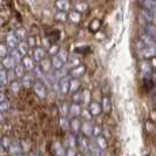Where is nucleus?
I'll return each mask as SVG.
<instances>
[{
    "label": "nucleus",
    "instance_id": "1",
    "mask_svg": "<svg viewBox=\"0 0 156 156\" xmlns=\"http://www.w3.org/2000/svg\"><path fill=\"white\" fill-rule=\"evenodd\" d=\"M32 88H33L34 93H35V95H37L39 99L44 100V99L47 98V87L40 79H35V80H34V82H33V85H32Z\"/></svg>",
    "mask_w": 156,
    "mask_h": 156
},
{
    "label": "nucleus",
    "instance_id": "2",
    "mask_svg": "<svg viewBox=\"0 0 156 156\" xmlns=\"http://www.w3.org/2000/svg\"><path fill=\"white\" fill-rule=\"evenodd\" d=\"M86 72H87V67L85 65L80 63L78 66H75L74 68L68 70V76L73 79H80L86 74Z\"/></svg>",
    "mask_w": 156,
    "mask_h": 156
},
{
    "label": "nucleus",
    "instance_id": "3",
    "mask_svg": "<svg viewBox=\"0 0 156 156\" xmlns=\"http://www.w3.org/2000/svg\"><path fill=\"white\" fill-rule=\"evenodd\" d=\"M93 127H94V123L92 121H85V120H82L81 127H80V133L82 134L83 136L88 137V139H92V136H93Z\"/></svg>",
    "mask_w": 156,
    "mask_h": 156
},
{
    "label": "nucleus",
    "instance_id": "4",
    "mask_svg": "<svg viewBox=\"0 0 156 156\" xmlns=\"http://www.w3.org/2000/svg\"><path fill=\"white\" fill-rule=\"evenodd\" d=\"M101 109H102V113L103 114H106V115H109L110 113H112V99H110L109 95H103L102 96V100H101Z\"/></svg>",
    "mask_w": 156,
    "mask_h": 156
},
{
    "label": "nucleus",
    "instance_id": "5",
    "mask_svg": "<svg viewBox=\"0 0 156 156\" xmlns=\"http://www.w3.org/2000/svg\"><path fill=\"white\" fill-rule=\"evenodd\" d=\"M88 142L89 139L83 136L81 133L76 134V146L79 147V149L82 151V153H86L88 151Z\"/></svg>",
    "mask_w": 156,
    "mask_h": 156
},
{
    "label": "nucleus",
    "instance_id": "6",
    "mask_svg": "<svg viewBox=\"0 0 156 156\" xmlns=\"http://www.w3.org/2000/svg\"><path fill=\"white\" fill-rule=\"evenodd\" d=\"M46 56H47V52L44 47L37 46L33 48V56H32V58H33V60H34L35 63L40 62V61H41L44 58H46Z\"/></svg>",
    "mask_w": 156,
    "mask_h": 156
},
{
    "label": "nucleus",
    "instance_id": "7",
    "mask_svg": "<svg viewBox=\"0 0 156 156\" xmlns=\"http://www.w3.org/2000/svg\"><path fill=\"white\" fill-rule=\"evenodd\" d=\"M38 67H39V69L44 73V74H49V73H52V62H51V58H44L40 62H38Z\"/></svg>",
    "mask_w": 156,
    "mask_h": 156
},
{
    "label": "nucleus",
    "instance_id": "8",
    "mask_svg": "<svg viewBox=\"0 0 156 156\" xmlns=\"http://www.w3.org/2000/svg\"><path fill=\"white\" fill-rule=\"evenodd\" d=\"M87 109L89 110V113L92 114V116H93V117L99 116V115L102 113L101 105H100L99 102H96V101H90V102H89V103H88V106H87Z\"/></svg>",
    "mask_w": 156,
    "mask_h": 156
},
{
    "label": "nucleus",
    "instance_id": "9",
    "mask_svg": "<svg viewBox=\"0 0 156 156\" xmlns=\"http://www.w3.org/2000/svg\"><path fill=\"white\" fill-rule=\"evenodd\" d=\"M34 80H35V78H34V75H32L31 72H28V73L26 72V73H25V75L20 79V82H21L23 88L30 89V88H32V85H33Z\"/></svg>",
    "mask_w": 156,
    "mask_h": 156
},
{
    "label": "nucleus",
    "instance_id": "10",
    "mask_svg": "<svg viewBox=\"0 0 156 156\" xmlns=\"http://www.w3.org/2000/svg\"><path fill=\"white\" fill-rule=\"evenodd\" d=\"M0 63H1V67L6 70H12L13 69V67L16 65V61L13 60V58H12L9 54L6 55V56L2 58V59H0Z\"/></svg>",
    "mask_w": 156,
    "mask_h": 156
},
{
    "label": "nucleus",
    "instance_id": "11",
    "mask_svg": "<svg viewBox=\"0 0 156 156\" xmlns=\"http://www.w3.org/2000/svg\"><path fill=\"white\" fill-rule=\"evenodd\" d=\"M20 63L23 65V67L25 68L26 72H32V70L34 69V67H35V62H34L33 58H32V56H28V55L23 56Z\"/></svg>",
    "mask_w": 156,
    "mask_h": 156
},
{
    "label": "nucleus",
    "instance_id": "12",
    "mask_svg": "<svg viewBox=\"0 0 156 156\" xmlns=\"http://www.w3.org/2000/svg\"><path fill=\"white\" fill-rule=\"evenodd\" d=\"M54 6L56 11H63V12H69L72 8V4L69 0H55Z\"/></svg>",
    "mask_w": 156,
    "mask_h": 156
},
{
    "label": "nucleus",
    "instance_id": "13",
    "mask_svg": "<svg viewBox=\"0 0 156 156\" xmlns=\"http://www.w3.org/2000/svg\"><path fill=\"white\" fill-rule=\"evenodd\" d=\"M69 76L68 75H66V76H63L61 78L60 80H58V82H59V92L61 94H67L68 93V87H69Z\"/></svg>",
    "mask_w": 156,
    "mask_h": 156
},
{
    "label": "nucleus",
    "instance_id": "14",
    "mask_svg": "<svg viewBox=\"0 0 156 156\" xmlns=\"http://www.w3.org/2000/svg\"><path fill=\"white\" fill-rule=\"evenodd\" d=\"M74 11L79 12L80 14H86L87 12L89 11V5L86 1H82V0H79L74 4Z\"/></svg>",
    "mask_w": 156,
    "mask_h": 156
},
{
    "label": "nucleus",
    "instance_id": "15",
    "mask_svg": "<svg viewBox=\"0 0 156 156\" xmlns=\"http://www.w3.org/2000/svg\"><path fill=\"white\" fill-rule=\"evenodd\" d=\"M140 54L144 59H151L155 56V46H143L141 48Z\"/></svg>",
    "mask_w": 156,
    "mask_h": 156
},
{
    "label": "nucleus",
    "instance_id": "16",
    "mask_svg": "<svg viewBox=\"0 0 156 156\" xmlns=\"http://www.w3.org/2000/svg\"><path fill=\"white\" fill-rule=\"evenodd\" d=\"M18 42H19V40H18V38L16 37L14 32H11V33H8L7 35H6V38H5V44L7 45L9 49H13V48H16V45H18Z\"/></svg>",
    "mask_w": 156,
    "mask_h": 156
},
{
    "label": "nucleus",
    "instance_id": "17",
    "mask_svg": "<svg viewBox=\"0 0 156 156\" xmlns=\"http://www.w3.org/2000/svg\"><path fill=\"white\" fill-rule=\"evenodd\" d=\"M81 109H82L81 103L73 102L72 105H69V107H68V115L70 117H79L80 116V113H81Z\"/></svg>",
    "mask_w": 156,
    "mask_h": 156
},
{
    "label": "nucleus",
    "instance_id": "18",
    "mask_svg": "<svg viewBox=\"0 0 156 156\" xmlns=\"http://www.w3.org/2000/svg\"><path fill=\"white\" fill-rule=\"evenodd\" d=\"M80 127H81V120L79 117H70L69 120V130H72L73 134L80 133Z\"/></svg>",
    "mask_w": 156,
    "mask_h": 156
},
{
    "label": "nucleus",
    "instance_id": "19",
    "mask_svg": "<svg viewBox=\"0 0 156 156\" xmlns=\"http://www.w3.org/2000/svg\"><path fill=\"white\" fill-rule=\"evenodd\" d=\"M93 141H94V143H95L100 149H102L103 151L108 148V141H107V139H106L102 134L98 135V136H95Z\"/></svg>",
    "mask_w": 156,
    "mask_h": 156
},
{
    "label": "nucleus",
    "instance_id": "20",
    "mask_svg": "<svg viewBox=\"0 0 156 156\" xmlns=\"http://www.w3.org/2000/svg\"><path fill=\"white\" fill-rule=\"evenodd\" d=\"M8 83H9V90H11V93L13 94V95H18V94H20V92H21V88H23L20 80L14 79V80L9 81Z\"/></svg>",
    "mask_w": 156,
    "mask_h": 156
},
{
    "label": "nucleus",
    "instance_id": "21",
    "mask_svg": "<svg viewBox=\"0 0 156 156\" xmlns=\"http://www.w3.org/2000/svg\"><path fill=\"white\" fill-rule=\"evenodd\" d=\"M67 16H68V21H70L74 25H78L82 20V14H80L79 12L74 11V9H70L69 12H67Z\"/></svg>",
    "mask_w": 156,
    "mask_h": 156
},
{
    "label": "nucleus",
    "instance_id": "22",
    "mask_svg": "<svg viewBox=\"0 0 156 156\" xmlns=\"http://www.w3.org/2000/svg\"><path fill=\"white\" fill-rule=\"evenodd\" d=\"M81 89V81L80 79H69V87H68V93L74 94Z\"/></svg>",
    "mask_w": 156,
    "mask_h": 156
},
{
    "label": "nucleus",
    "instance_id": "23",
    "mask_svg": "<svg viewBox=\"0 0 156 156\" xmlns=\"http://www.w3.org/2000/svg\"><path fill=\"white\" fill-rule=\"evenodd\" d=\"M88 151L93 156H105L103 150L99 148V147L94 143V141H89V142H88Z\"/></svg>",
    "mask_w": 156,
    "mask_h": 156
},
{
    "label": "nucleus",
    "instance_id": "24",
    "mask_svg": "<svg viewBox=\"0 0 156 156\" xmlns=\"http://www.w3.org/2000/svg\"><path fill=\"white\" fill-rule=\"evenodd\" d=\"M7 151L9 155L16 156V155H18V154H20V153H23V149H21V146H20L19 142H12L11 146L8 147Z\"/></svg>",
    "mask_w": 156,
    "mask_h": 156
},
{
    "label": "nucleus",
    "instance_id": "25",
    "mask_svg": "<svg viewBox=\"0 0 156 156\" xmlns=\"http://www.w3.org/2000/svg\"><path fill=\"white\" fill-rule=\"evenodd\" d=\"M12 72H13L14 78L18 79V80H20V79L25 75V73H26V70H25V68L23 67V65H21V63H16V66L13 67Z\"/></svg>",
    "mask_w": 156,
    "mask_h": 156
},
{
    "label": "nucleus",
    "instance_id": "26",
    "mask_svg": "<svg viewBox=\"0 0 156 156\" xmlns=\"http://www.w3.org/2000/svg\"><path fill=\"white\" fill-rule=\"evenodd\" d=\"M16 48L18 49V52H19V53H20L21 55H23V56H25V55H28V52H30V47H28L27 42H26L25 40H23V41H19Z\"/></svg>",
    "mask_w": 156,
    "mask_h": 156
},
{
    "label": "nucleus",
    "instance_id": "27",
    "mask_svg": "<svg viewBox=\"0 0 156 156\" xmlns=\"http://www.w3.org/2000/svg\"><path fill=\"white\" fill-rule=\"evenodd\" d=\"M141 16L146 20L147 23H155V16H154V12H150L147 9H142L141 11Z\"/></svg>",
    "mask_w": 156,
    "mask_h": 156
},
{
    "label": "nucleus",
    "instance_id": "28",
    "mask_svg": "<svg viewBox=\"0 0 156 156\" xmlns=\"http://www.w3.org/2000/svg\"><path fill=\"white\" fill-rule=\"evenodd\" d=\"M54 20L58 23H65L68 21V16H67V12H63V11H56L54 13Z\"/></svg>",
    "mask_w": 156,
    "mask_h": 156
},
{
    "label": "nucleus",
    "instance_id": "29",
    "mask_svg": "<svg viewBox=\"0 0 156 156\" xmlns=\"http://www.w3.org/2000/svg\"><path fill=\"white\" fill-rule=\"evenodd\" d=\"M92 101V93L89 89H83L81 90V103L85 105V106H88V103Z\"/></svg>",
    "mask_w": 156,
    "mask_h": 156
},
{
    "label": "nucleus",
    "instance_id": "30",
    "mask_svg": "<svg viewBox=\"0 0 156 156\" xmlns=\"http://www.w3.org/2000/svg\"><path fill=\"white\" fill-rule=\"evenodd\" d=\"M65 144H66L68 148H75V147H76V135L73 133L68 134V135L66 136Z\"/></svg>",
    "mask_w": 156,
    "mask_h": 156
},
{
    "label": "nucleus",
    "instance_id": "31",
    "mask_svg": "<svg viewBox=\"0 0 156 156\" xmlns=\"http://www.w3.org/2000/svg\"><path fill=\"white\" fill-rule=\"evenodd\" d=\"M78 65H80V59H79L78 56H69L67 62L65 63V67L69 70L72 68H74L75 66H78Z\"/></svg>",
    "mask_w": 156,
    "mask_h": 156
},
{
    "label": "nucleus",
    "instance_id": "32",
    "mask_svg": "<svg viewBox=\"0 0 156 156\" xmlns=\"http://www.w3.org/2000/svg\"><path fill=\"white\" fill-rule=\"evenodd\" d=\"M141 42L143 46H155V38L150 37L148 34H143L141 37Z\"/></svg>",
    "mask_w": 156,
    "mask_h": 156
},
{
    "label": "nucleus",
    "instance_id": "33",
    "mask_svg": "<svg viewBox=\"0 0 156 156\" xmlns=\"http://www.w3.org/2000/svg\"><path fill=\"white\" fill-rule=\"evenodd\" d=\"M51 62H52V68H53V70L60 69V68H62L63 66H65L62 61H61L56 55L51 56Z\"/></svg>",
    "mask_w": 156,
    "mask_h": 156
},
{
    "label": "nucleus",
    "instance_id": "34",
    "mask_svg": "<svg viewBox=\"0 0 156 156\" xmlns=\"http://www.w3.org/2000/svg\"><path fill=\"white\" fill-rule=\"evenodd\" d=\"M56 56L61 60L63 62V65L67 62V60H68V58H69V54H68V52H67V49H65V48H60L59 49V52H58V54Z\"/></svg>",
    "mask_w": 156,
    "mask_h": 156
},
{
    "label": "nucleus",
    "instance_id": "35",
    "mask_svg": "<svg viewBox=\"0 0 156 156\" xmlns=\"http://www.w3.org/2000/svg\"><path fill=\"white\" fill-rule=\"evenodd\" d=\"M54 78L56 79V80H60L61 78H63V76H66V75H68V69L63 66L62 68H60V69H56L54 70Z\"/></svg>",
    "mask_w": 156,
    "mask_h": 156
},
{
    "label": "nucleus",
    "instance_id": "36",
    "mask_svg": "<svg viewBox=\"0 0 156 156\" xmlns=\"http://www.w3.org/2000/svg\"><path fill=\"white\" fill-rule=\"evenodd\" d=\"M59 49H60V47L58 44H51L48 48H47V54L49 55V56H54V55L58 54V52H59Z\"/></svg>",
    "mask_w": 156,
    "mask_h": 156
},
{
    "label": "nucleus",
    "instance_id": "37",
    "mask_svg": "<svg viewBox=\"0 0 156 156\" xmlns=\"http://www.w3.org/2000/svg\"><path fill=\"white\" fill-rule=\"evenodd\" d=\"M53 149H54V153L58 156H65V151H66V149H65V147H63L61 143L55 142L54 146H53Z\"/></svg>",
    "mask_w": 156,
    "mask_h": 156
},
{
    "label": "nucleus",
    "instance_id": "38",
    "mask_svg": "<svg viewBox=\"0 0 156 156\" xmlns=\"http://www.w3.org/2000/svg\"><path fill=\"white\" fill-rule=\"evenodd\" d=\"M144 9L150 11V12H155V0H144L142 2Z\"/></svg>",
    "mask_w": 156,
    "mask_h": 156
},
{
    "label": "nucleus",
    "instance_id": "39",
    "mask_svg": "<svg viewBox=\"0 0 156 156\" xmlns=\"http://www.w3.org/2000/svg\"><path fill=\"white\" fill-rule=\"evenodd\" d=\"M14 34H16V37L18 38L19 41L26 40V38H27V32H26L25 28H16V31L14 32Z\"/></svg>",
    "mask_w": 156,
    "mask_h": 156
},
{
    "label": "nucleus",
    "instance_id": "40",
    "mask_svg": "<svg viewBox=\"0 0 156 156\" xmlns=\"http://www.w3.org/2000/svg\"><path fill=\"white\" fill-rule=\"evenodd\" d=\"M9 55L13 58V60L16 61V63H20L21 59H23V55L20 54L19 52H18V49H16V48H13V49H11V51H9Z\"/></svg>",
    "mask_w": 156,
    "mask_h": 156
},
{
    "label": "nucleus",
    "instance_id": "41",
    "mask_svg": "<svg viewBox=\"0 0 156 156\" xmlns=\"http://www.w3.org/2000/svg\"><path fill=\"white\" fill-rule=\"evenodd\" d=\"M9 48L8 46L5 44V42H0V59H2V58H5L6 55L9 54Z\"/></svg>",
    "mask_w": 156,
    "mask_h": 156
},
{
    "label": "nucleus",
    "instance_id": "42",
    "mask_svg": "<svg viewBox=\"0 0 156 156\" xmlns=\"http://www.w3.org/2000/svg\"><path fill=\"white\" fill-rule=\"evenodd\" d=\"M80 116L82 120H85V121H92L93 120V116H92V114L89 113V110L86 108H82L81 109V113H80Z\"/></svg>",
    "mask_w": 156,
    "mask_h": 156
},
{
    "label": "nucleus",
    "instance_id": "43",
    "mask_svg": "<svg viewBox=\"0 0 156 156\" xmlns=\"http://www.w3.org/2000/svg\"><path fill=\"white\" fill-rule=\"evenodd\" d=\"M0 82H2L5 86L9 82V80H8V72L6 69H4V68L0 69Z\"/></svg>",
    "mask_w": 156,
    "mask_h": 156
},
{
    "label": "nucleus",
    "instance_id": "44",
    "mask_svg": "<svg viewBox=\"0 0 156 156\" xmlns=\"http://www.w3.org/2000/svg\"><path fill=\"white\" fill-rule=\"evenodd\" d=\"M60 126L63 130H69V119H68V116L60 117Z\"/></svg>",
    "mask_w": 156,
    "mask_h": 156
},
{
    "label": "nucleus",
    "instance_id": "45",
    "mask_svg": "<svg viewBox=\"0 0 156 156\" xmlns=\"http://www.w3.org/2000/svg\"><path fill=\"white\" fill-rule=\"evenodd\" d=\"M25 41L27 42V45H28L30 48L37 47V37H34V35H27V38H26Z\"/></svg>",
    "mask_w": 156,
    "mask_h": 156
},
{
    "label": "nucleus",
    "instance_id": "46",
    "mask_svg": "<svg viewBox=\"0 0 156 156\" xmlns=\"http://www.w3.org/2000/svg\"><path fill=\"white\" fill-rule=\"evenodd\" d=\"M11 143H12V140H11L8 136H1V139H0V144L6 149V150H7L8 147L11 146Z\"/></svg>",
    "mask_w": 156,
    "mask_h": 156
},
{
    "label": "nucleus",
    "instance_id": "47",
    "mask_svg": "<svg viewBox=\"0 0 156 156\" xmlns=\"http://www.w3.org/2000/svg\"><path fill=\"white\" fill-rule=\"evenodd\" d=\"M146 34L155 38V26H154V23H147L146 25Z\"/></svg>",
    "mask_w": 156,
    "mask_h": 156
},
{
    "label": "nucleus",
    "instance_id": "48",
    "mask_svg": "<svg viewBox=\"0 0 156 156\" xmlns=\"http://www.w3.org/2000/svg\"><path fill=\"white\" fill-rule=\"evenodd\" d=\"M68 107H69V105L66 103V102H63L62 105H61V107H60V114H61V116H67L68 115Z\"/></svg>",
    "mask_w": 156,
    "mask_h": 156
},
{
    "label": "nucleus",
    "instance_id": "49",
    "mask_svg": "<svg viewBox=\"0 0 156 156\" xmlns=\"http://www.w3.org/2000/svg\"><path fill=\"white\" fill-rule=\"evenodd\" d=\"M9 107H11V105H9V102L7 100H4V101L0 102V112L1 113H4V112H7L9 109Z\"/></svg>",
    "mask_w": 156,
    "mask_h": 156
},
{
    "label": "nucleus",
    "instance_id": "50",
    "mask_svg": "<svg viewBox=\"0 0 156 156\" xmlns=\"http://www.w3.org/2000/svg\"><path fill=\"white\" fill-rule=\"evenodd\" d=\"M100 134H102L101 126L94 125V127H93V136H92V137H95V136H98V135H100Z\"/></svg>",
    "mask_w": 156,
    "mask_h": 156
},
{
    "label": "nucleus",
    "instance_id": "51",
    "mask_svg": "<svg viewBox=\"0 0 156 156\" xmlns=\"http://www.w3.org/2000/svg\"><path fill=\"white\" fill-rule=\"evenodd\" d=\"M73 95V102H75V103H81V89L76 92V93L72 94Z\"/></svg>",
    "mask_w": 156,
    "mask_h": 156
},
{
    "label": "nucleus",
    "instance_id": "52",
    "mask_svg": "<svg viewBox=\"0 0 156 156\" xmlns=\"http://www.w3.org/2000/svg\"><path fill=\"white\" fill-rule=\"evenodd\" d=\"M90 31H93V32H96L99 28H100V21L99 20H94L93 23H90Z\"/></svg>",
    "mask_w": 156,
    "mask_h": 156
},
{
    "label": "nucleus",
    "instance_id": "53",
    "mask_svg": "<svg viewBox=\"0 0 156 156\" xmlns=\"http://www.w3.org/2000/svg\"><path fill=\"white\" fill-rule=\"evenodd\" d=\"M65 156H76V151L74 148H67L65 151Z\"/></svg>",
    "mask_w": 156,
    "mask_h": 156
},
{
    "label": "nucleus",
    "instance_id": "54",
    "mask_svg": "<svg viewBox=\"0 0 156 156\" xmlns=\"http://www.w3.org/2000/svg\"><path fill=\"white\" fill-rule=\"evenodd\" d=\"M6 155H7V150L0 144V156H6Z\"/></svg>",
    "mask_w": 156,
    "mask_h": 156
},
{
    "label": "nucleus",
    "instance_id": "55",
    "mask_svg": "<svg viewBox=\"0 0 156 156\" xmlns=\"http://www.w3.org/2000/svg\"><path fill=\"white\" fill-rule=\"evenodd\" d=\"M42 44H44L45 48H48V46L51 45V42H49V41H48L47 39H44V40H42Z\"/></svg>",
    "mask_w": 156,
    "mask_h": 156
},
{
    "label": "nucleus",
    "instance_id": "56",
    "mask_svg": "<svg viewBox=\"0 0 156 156\" xmlns=\"http://www.w3.org/2000/svg\"><path fill=\"white\" fill-rule=\"evenodd\" d=\"M4 100H6V95L4 92H0V102L4 101Z\"/></svg>",
    "mask_w": 156,
    "mask_h": 156
},
{
    "label": "nucleus",
    "instance_id": "57",
    "mask_svg": "<svg viewBox=\"0 0 156 156\" xmlns=\"http://www.w3.org/2000/svg\"><path fill=\"white\" fill-rule=\"evenodd\" d=\"M4 122H5V116H4V114L0 112V125L4 123Z\"/></svg>",
    "mask_w": 156,
    "mask_h": 156
},
{
    "label": "nucleus",
    "instance_id": "58",
    "mask_svg": "<svg viewBox=\"0 0 156 156\" xmlns=\"http://www.w3.org/2000/svg\"><path fill=\"white\" fill-rule=\"evenodd\" d=\"M5 90V85L2 82H0V92H4Z\"/></svg>",
    "mask_w": 156,
    "mask_h": 156
},
{
    "label": "nucleus",
    "instance_id": "59",
    "mask_svg": "<svg viewBox=\"0 0 156 156\" xmlns=\"http://www.w3.org/2000/svg\"><path fill=\"white\" fill-rule=\"evenodd\" d=\"M16 156H27L26 154H23V153H20V154H18V155H16Z\"/></svg>",
    "mask_w": 156,
    "mask_h": 156
},
{
    "label": "nucleus",
    "instance_id": "60",
    "mask_svg": "<svg viewBox=\"0 0 156 156\" xmlns=\"http://www.w3.org/2000/svg\"><path fill=\"white\" fill-rule=\"evenodd\" d=\"M76 156H85L83 154H81V153H76Z\"/></svg>",
    "mask_w": 156,
    "mask_h": 156
},
{
    "label": "nucleus",
    "instance_id": "61",
    "mask_svg": "<svg viewBox=\"0 0 156 156\" xmlns=\"http://www.w3.org/2000/svg\"><path fill=\"white\" fill-rule=\"evenodd\" d=\"M27 156H37V155H35V154H33V153H31V154H28Z\"/></svg>",
    "mask_w": 156,
    "mask_h": 156
},
{
    "label": "nucleus",
    "instance_id": "62",
    "mask_svg": "<svg viewBox=\"0 0 156 156\" xmlns=\"http://www.w3.org/2000/svg\"><path fill=\"white\" fill-rule=\"evenodd\" d=\"M82 1H86V2H88V1H90V0H82Z\"/></svg>",
    "mask_w": 156,
    "mask_h": 156
},
{
    "label": "nucleus",
    "instance_id": "63",
    "mask_svg": "<svg viewBox=\"0 0 156 156\" xmlns=\"http://www.w3.org/2000/svg\"><path fill=\"white\" fill-rule=\"evenodd\" d=\"M0 139H1V134H0Z\"/></svg>",
    "mask_w": 156,
    "mask_h": 156
}]
</instances>
